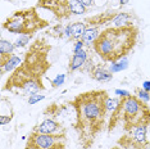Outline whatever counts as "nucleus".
Here are the masks:
<instances>
[{
  "label": "nucleus",
  "instance_id": "22",
  "mask_svg": "<svg viewBox=\"0 0 150 149\" xmlns=\"http://www.w3.org/2000/svg\"><path fill=\"white\" fill-rule=\"evenodd\" d=\"M13 120V114H9V116H5V114H1L0 116V125H6V123H9L11 121Z\"/></svg>",
  "mask_w": 150,
  "mask_h": 149
},
{
  "label": "nucleus",
  "instance_id": "5",
  "mask_svg": "<svg viewBox=\"0 0 150 149\" xmlns=\"http://www.w3.org/2000/svg\"><path fill=\"white\" fill-rule=\"evenodd\" d=\"M122 125L123 130L129 131L141 125H150V107L136 95L121 98Z\"/></svg>",
  "mask_w": 150,
  "mask_h": 149
},
{
  "label": "nucleus",
  "instance_id": "14",
  "mask_svg": "<svg viewBox=\"0 0 150 149\" xmlns=\"http://www.w3.org/2000/svg\"><path fill=\"white\" fill-rule=\"evenodd\" d=\"M14 49H16L14 43L9 41L6 39L0 40V66L5 64L9 58H12Z\"/></svg>",
  "mask_w": 150,
  "mask_h": 149
},
{
  "label": "nucleus",
  "instance_id": "27",
  "mask_svg": "<svg viewBox=\"0 0 150 149\" xmlns=\"http://www.w3.org/2000/svg\"><path fill=\"white\" fill-rule=\"evenodd\" d=\"M25 149H35V148H33V147H30V145H26Z\"/></svg>",
  "mask_w": 150,
  "mask_h": 149
},
{
  "label": "nucleus",
  "instance_id": "10",
  "mask_svg": "<svg viewBox=\"0 0 150 149\" xmlns=\"http://www.w3.org/2000/svg\"><path fill=\"white\" fill-rule=\"evenodd\" d=\"M90 53H88V49H82L80 50V52L77 53H73L72 58H71L69 63H68V72H76V71H80L82 70L85 71V67H88L90 68V64H87L88 62H91L90 60Z\"/></svg>",
  "mask_w": 150,
  "mask_h": 149
},
{
  "label": "nucleus",
  "instance_id": "1",
  "mask_svg": "<svg viewBox=\"0 0 150 149\" xmlns=\"http://www.w3.org/2000/svg\"><path fill=\"white\" fill-rule=\"evenodd\" d=\"M50 50L52 45L44 37L36 39L25 53L19 67L5 81L3 91L30 96L45 90L44 77L52 67L49 60Z\"/></svg>",
  "mask_w": 150,
  "mask_h": 149
},
{
  "label": "nucleus",
  "instance_id": "12",
  "mask_svg": "<svg viewBox=\"0 0 150 149\" xmlns=\"http://www.w3.org/2000/svg\"><path fill=\"white\" fill-rule=\"evenodd\" d=\"M87 25L85 23V21H81V22H73V23H69V25L64 26V36L69 40H81L83 32L86 31L87 28Z\"/></svg>",
  "mask_w": 150,
  "mask_h": 149
},
{
  "label": "nucleus",
  "instance_id": "4",
  "mask_svg": "<svg viewBox=\"0 0 150 149\" xmlns=\"http://www.w3.org/2000/svg\"><path fill=\"white\" fill-rule=\"evenodd\" d=\"M49 21L44 19L39 14L36 6H31L16 11L12 16H9L3 22V28L11 33L32 36L33 33L49 27Z\"/></svg>",
  "mask_w": 150,
  "mask_h": 149
},
{
  "label": "nucleus",
  "instance_id": "2",
  "mask_svg": "<svg viewBox=\"0 0 150 149\" xmlns=\"http://www.w3.org/2000/svg\"><path fill=\"white\" fill-rule=\"evenodd\" d=\"M108 98L107 90L95 89L78 94L69 101L76 113L73 127L82 149H90L99 134L108 127Z\"/></svg>",
  "mask_w": 150,
  "mask_h": 149
},
{
  "label": "nucleus",
  "instance_id": "7",
  "mask_svg": "<svg viewBox=\"0 0 150 149\" xmlns=\"http://www.w3.org/2000/svg\"><path fill=\"white\" fill-rule=\"evenodd\" d=\"M150 125H141L134 127L129 131H125L115 143L113 149H136V148H149L150 141L148 139V130Z\"/></svg>",
  "mask_w": 150,
  "mask_h": 149
},
{
  "label": "nucleus",
  "instance_id": "21",
  "mask_svg": "<svg viewBox=\"0 0 150 149\" xmlns=\"http://www.w3.org/2000/svg\"><path fill=\"white\" fill-rule=\"evenodd\" d=\"M45 99V95H41V94H33V95H30L28 98V104L30 106H33V104L39 103L40 100Z\"/></svg>",
  "mask_w": 150,
  "mask_h": 149
},
{
  "label": "nucleus",
  "instance_id": "19",
  "mask_svg": "<svg viewBox=\"0 0 150 149\" xmlns=\"http://www.w3.org/2000/svg\"><path fill=\"white\" fill-rule=\"evenodd\" d=\"M31 39H32L31 35H19V37H17V40L14 41L16 48H25L27 44H30Z\"/></svg>",
  "mask_w": 150,
  "mask_h": 149
},
{
  "label": "nucleus",
  "instance_id": "25",
  "mask_svg": "<svg viewBox=\"0 0 150 149\" xmlns=\"http://www.w3.org/2000/svg\"><path fill=\"white\" fill-rule=\"evenodd\" d=\"M142 89L144 90H146V91H149L150 93V81L149 80H146V81H144V82H142Z\"/></svg>",
  "mask_w": 150,
  "mask_h": 149
},
{
  "label": "nucleus",
  "instance_id": "18",
  "mask_svg": "<svg viewBox=\"0 0 150 149\" xmlns=\"http://www.w3.org/2000/svg\"><path fill=\"white\" fill-rule=\"evenodd\" d=\"M135 95L139 98L140 100H142L144 103H149L150 101V93L144 90L142 87H136L135 89Z\"/></svg>",
  "mask_w": 150,
  "mask_h": 149
},
{
  "label": "nucleus",
  "instance_id": "23",
  "mask_svg": "<svg viewBox=\"0 0 150 149\" xmlns=\"http://www.w3.org/2000/svg\"><path fill=\"white\" fill-rule=\"evenodd\" d=\"M85 48V44L82 40H77L76 44H74V46H73V53H77V52H80V50H82Z\"/></svg>",
  "mask_w": 150,
  "mask_h": 149
},
{
  "label": "nucleus",
  "instance_id": "17",
  "mask_svg": "<svg viewBox=\"0 0 150 149\" xmlns=\"http://www.w3.org/2000/svg\"><path fill=\"white\" fill-rule=\"evenodd\" d=\"M128 67V59L127 57H125V58L122 59H118L113 62L110 64V67H109V70L112 71V73H115V72H119V71H123Z\"/></svg>",
  "mask_w": 150,
  "mask_h": 149
},
{
  "label": "nucleus",
  "instance_id": "24",
  "mask_svg": "<svg viewBox=\"0 0 150 149\" xmlns=\"http://www.w3.org/2000/svg\"><path fill=\"white\" fill-rule=\"evenodd\" d=\"M115 93V95H118L119 98H127V96H129L131 95V93L129 91H126V90H119V89H117L114 91Z\"/></svg>",
  "mask_w": 150,
  "mask_h": 149
},
{
  "label": "nucleus",
  "instance_id": "3",
  "mask_svg": "<svg viewBox=\"0 0 150 149\" xmlns=\"http://www.w3.org/2000/svg\"><path fill=\"white\" fill-rule=\"evenodd\" d=\"M140 30L136 25L122 27H107L93 45V50L103 62L113 63L127 57L135 49L139 40Z\"/></svg>",
  "mask_w": 150,
  "mask_h": 149
},
{
  "label": "nucleus",
  "instance_id": "15",
  "mask_svg": "<svg viewBox=\"0 0 150 149\" xmlns=\"http://www.w3.org/2000/svg\"><path fill=\"white\" fill-rule=\"evenodd\" d=\"M100 27L98 26H88L86 28V31L83 32L82 37H81V40L83 41L85 46H87V48H93L94 43L96 41V39L100 35Z\"/></svg>",
  "mask_w": 150,
  "mask_h": 149
},
{
  "label": "nucleus",
  "instance_id": "20",
  "mask_svg": "<svg viewBox=\"0 0 150 149\" xmlns=\"http://www.w3.org/2000/svg\"><path fill=\"white\" fill-rule=\"evenodd\" d=\"M64 81H66V74H57L55 79H53L50 82H52L53 87H59L60 85H63Z\"/></svg>",
  "mask_w": 150,
  "mask_h": 149
},
{
  "label": "nucleus",
  "instance_id": "28",
  "mask_svg": "<svg viewBox=\"0 0 150 149\" xmlns=\"http://www.w3.org/2000/svg\"><path fill=\"white\" fill-rule=\"evenodd\" d=\"M136 149H148V148H136Z\"/></svg>",
  "mask_w": 150,
  "mask_h": 149
},
{
  "label": "nucleus",
  "instance_id": "26",
  "mask_svg": "<svg viewBox=\"0 0 150 149\" xmlns=\"http://www.w3.org/2000/svg\"><path fill=\"white\" fill-rule=\"evenodd\" d=\"M129 3V0H119V4L121 5H127Z\"/></svg>",
  "mask_w": 150,
  "mask_h": 149
},
{
  "label": "nucleus",
  "instance_id": "6",
  "mask_svg": "<svg viewBox=\"0 0 150 149\" xmlns=\"http://www.w3.org/2000/svg\"><path fill=\"white\" fill-rule=\"evenodd\" d=\"M36 8L49 11L59 21L69 19L73 16L86 14L88 12V8L80 0H37Z\"/></svg>",
  "mask_w": 150,
  "mask_h": 149
},
{
  "label": "nucleus",
  "instance_id": "8",
  "mask_svg": "<svg viewBox=\"0 0 150 149\" xmlns=\"http://www.w3.org/2000/svg\"><path fill=\"white\" fill-rule=\"evenodd\" d=\"M35 149H67V134L32 133L27 138V144Z\"/></svg>",
  "mask_w": 150,
  "mask_h": 149
},
{
  "label": "nucleus",
  "instance_id": "9",
  "mask_svg": "<svg viewBox=\"0 0 150 149\" xmlns=\"http://www.w3.org/2000/svg\"><path fill=\"white\" fill-rule=\"evenodd\" d=\"M47 109L50 111V117H46L45 120H42L40 123H37L35 127L32 128V133H39V134H67L66 126L59 122L57 120V117L59 116L60 108L57 104H52L50 107H47Z\"/></svg>",
  "mask_w": 150,
  "mask_h": 149
},
{
  "label": "nucleus",
  "instance_id": "16",
  "mask_svg": "<svg viewBox=\"0 0 150 149\" xmlns=\"http://www.w3.org/2000/svg\"><path fill=\"white\" fill-rule=\"evenodd\" d=\"M22 60H23L22 58H19L18 55H14V54H13L12 58L8 59V62H6L5 64H3V66H0V73L4 74V73L16 71L19 67V64L22 63Z\"/></svg>",
  "mask_w": 150,
  "mask_h": 149
},
{
  "label": "nucleus",
  "instance_id": "11",
  "mask_svg": "<svg viewBox=\"0 0 150 149\" xmlns=\"http://www.w3.org/2000/svg\"><path fill=\"white\" fill-rule=\"evenodd\" d=\"M88 76L93 80L98 81V82H108L113 79V73L110 70H108L107 67H104L103 64H91V67L88 68Z\"/></svg>",
  "mask_w": 150,
  "mask_h": 149
},
{
  "label": "nucleus",
  "instance_id": "13",
  "mask_svg": "<svg viewBox=\"0 0 150 149\" xmlns=\"http://www.w3.org/2000/svg\"><path fill=\"white\" fill-rule=\"evenodd\" d=\"M135 16L131 12H118L115 13L114 18L112 19L110 25L113 27H122V26H128V25H135Z\"/></svg>",
  "mask_w": 150,
  "mask_h": 149
}]
</instances>
